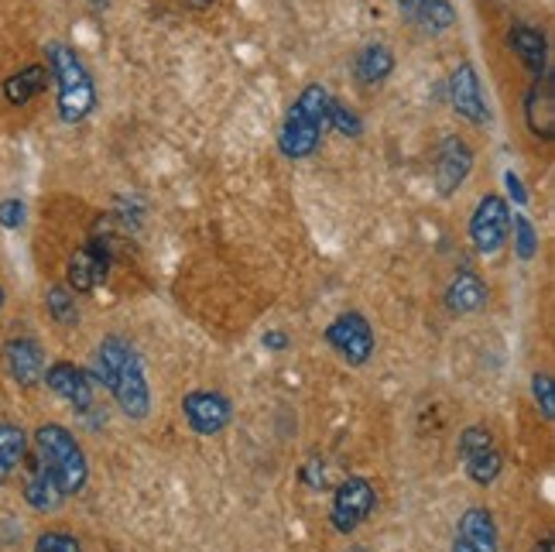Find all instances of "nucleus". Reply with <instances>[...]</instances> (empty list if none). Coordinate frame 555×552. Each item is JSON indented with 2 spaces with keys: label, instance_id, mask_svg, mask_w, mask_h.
Wrapping results in <instances>:
<instances>
[{
  "label": "nucleus",
  "instance_id": "obj_1",
  "mask_svg": "<svg viewBox=\"0 0 555 552\" xmlns=\"http://www.w3.org/2000/svg\"><path fill=\"white\" fill-rule=\"evenodd\" d=\"M90 377L100 381V385L114 395V401L127 419L141 422L152 415V388H147V377H144V360L134 350L131 339L106 336L96 347Z\"/></svg>",
  "mask_w": 555,
  "mask_h": 552
},
{
  "label": "nucleus",
  "instance_id": "obj_2",
  "mask_svg": "<svg viewBox=\"0 0 555 552\" xmlns=\"http://www.w3.org/2000/svg\"><path fill=\"white\" fill-rule=\"evenodd\" d=\"M46 66L55 79V107L62 124H82L96 111V79L87 69L69 46L62 41H49L46 46Z\"/></svg>",
  "mask_w": 555,
  "mask_h": 552
},
{
  "label": "nucleus",
  "instance_id": "obj_3",
  "mask_svg": "<svg viewBox=\"0 0 555 552\" xmlns=\"http://www.w3.org/2000/svg\"><path fill=\"white\" fill-rule=\"evenodd\" d=\"M330 90L323 82H309V87L298 93V100L288 107L282 131H278V147L282 155L298 162L315 155V147L323 144V131H326V114H330Z\"/></svg>",
  "mask_w": 555,
  "mask_h": 552
},
{
  "label": "nucleus",
  "instance_id": "obj_4",
  "mask_svg": "<svg viewBox=\"0 0 555 552\" xmlns=\"http://www.w3.org/2000/svg\"><path fill=\"white\" fill-rule=\"evenodd\" d=\"M35 460L46 466L49 477L59 484L62 498H73L87 487L90 477V463L76 436L59 426V422H46V426L35 429Z\"/></svg>",
  "mask_w": 555,
  "mask_h": 552
},
{
  "label": "nucleus",
  "instance_id": "obj_5",
  "mask_svg": "<svg viewBox=\"0 0 555 552\" xmlns=\"http://www.w3.org/2000/svg\"><path fill=\"white\" fill-rule=\"evenodd\" d=\"M377 508V491L367 477H347L336 487L333 504H330V525L339 536H350L364 525Z\"/></svg>",
  "mask_w": 555,
  "mask_h": 552
},
{
  "label": "nucleus",
  "instance_id": "obj_6",
  "mask_svg": "<svg viewBox=\"0 0 555 552\" xmlns=\"http://www.w3.org/2000/svg\"><path fill=\"white\" fill-rule=\"evenodd\" d=\"M460 460L466 466L469 480L480 487H490L504 471V457L494 442V433L483 426H466L460 433Z\"/></svg>",
  "mask_w": 555,
  "mask_h": 552
},
{
  "label": "nucleus",
  "instance_id": "obj_7",
  "mask_svg": "<svg viewBox=\"0 0 555 552\" xmlns=\"http://www.w3.org/2000/svg\"><path fill=\"white\" fill-rule=\"evenodd\" d=\"M326 344L353 368H364L374 357V330L360 312H339L336 320L326 326Z\"/></svg>",
  "mask_w": 555,
  "mask_h": 552
},
{
  "label": "nucleus",
  "instance_id": "obj_8",
  "mask_svg": "<svg viewBox=\"0 0 555 552\" xmlns=\"http://www.w3.org/2000/svg\"><path fill=\"white\" fill-rule=\"evenodd\" d=\"M511 233V206L504 196L490 193L477 203L474 217H469V241L477 254H498Z\"/></svg>",
  "mask_w": 555,
  "mask_h": 552
},
{
  "label": "nucleus",
  "instance_id": "obj_9",
  "mask_svg": "<svg viewBox=\"0 0 555 552\" xmlns=\"http://www.w3.org/2000/svg\"><path fill=\"white\" fill-rule=\"evenodd\" d=\"M114 268V251L106 241L93 238L90 244H82L73 258H69V268H66V279H69V288L73 292H96L103 282H106V274H111Z\"/></svg>",
  "mask_w": 555,
  "mask_h": 552
},
{
  "label": "nucleus",
  "instance_id": "obj_10",
  "mask_svg": "<svg viewBox=\"0 0 555 552\" xmlns=\"http://www.w3.org/2000/svg\"><path fill=\"white\" fill-rule=\"evenodd\" d=\"M182 415L196 436H217L230 426L233 406H230V398L220 391H189L182 398Z\"/></svg>",
  "mask_w": 555,
  "mask_h": 552
},
{
  "label": "nucleus",
  "instance_id": "obj_11",
  "mask_svg": "<svg viewBox=\"0 0 555 552\" xmlns=\"http://www.w3.org/2000/svg\"><path fill=\"white\" fill-rule=\"evenodd\" d=\"M0 364H4L8 377L17 381L21 388H38L46 381V350H41L38 339L28 336H14L0 350Z\"/></svg>",
  "mask_w": 555,
  "mask_h": 552
},
{
  "label": "nucleus",
  "instance_id": "obj_12",
  "mask_svg": "<svg viewBox=\"0 0 555 552\" xmlns=\"http://www.w3.org/2000/svg\"><path fill=\"white\" fill-rule=\"evenodd\" d=\"M450 103L456 107V114H463L469 124L487 127L490 124V111H487V100H483V87H480V76L474 69V62H460L450 76Z\"/></svg>",
  "mask_w": 555,
  "mask_h": 552
},
{
  "label": "nucleus",
  "instance_id": "obj_13",
  "mask_svg": "<svg viewBox=\"0 0 555 552\" xmlns=\"http://www.w3.org/2000/svg\"><path fill=\"white\" fill-rule=\"evenodd\" d=\"M46 385L52 388V395L69 401L76 412L93 409V377L82 368L69 364V360H55V364L46 368Z\"/></svg>",
  "mask_w": 555,
  "mask_h": 552
},
{
  "label": "nucleus",
  "instance_id": "obj_14",
  "mask_svg": "<svg viewBox=\"0 0 555 552\" xmlns=\"http://www.w3.org/2000/svg\"><path fill=\"white\" fill-rule=\"evenodd\" d=\"M469 168H474V152L463 138H446L436 152V193L446 200L466 182Z\"/></svg>",
  "mask_w": 555,
  "mask_h": 552
},
{
  "label": "nucleus",
  "instance_id": "obj_15",
  "mask_svg": "<svg viewBox=\"0 0 555 552\" xmlns=\"http://www.w3.org/2000/svg\"><path fill=\"white\" fill-rule=\"evenodd\" d=\"M525 124L539 141L555 138V79L539 76L525 93Z\"/></svg>",
  "mask_w": 555,
  "mask_h": 552
},
{
  "label": "nucleus",
  "instance_id": "obj_16",
  "mask_svg": "<svg viewBox=\"0 0 555 552\" xmlns=\"http://www.w3.org/2000/svg\"><path fill=\"white\" fill-rule=\"evenodd\" d=\"M453 552H498V525L487 508H466L453 536Z\"/></svg>",
  "mask_w": 555,
  "mask_h": 552
},
{
  "label": "nucleus",
  "instance_id": "obj_17",
  "mask_svg": "<svg viewBox=\"0 0 555 552\" xmlns=\"http://www.w3.org/2000/svg\"><path fill=\"white\" fill-rule=\"evenodd\" d=\"M507 46L515 49V55L525 62V69L531 76H552V59H548V38L535 25H511Z\"/></svg>",
  "mask_w": 555,
  "mask_h": 552
},
{
  "label": "nucleus",
  "instance_id": "obj_18",
  "mask_svg": "<svg viewBox=\"0 0 555 552\" xmlns=\"http://www.w3.org/2000/svg\"><path fill=\"white\" fill-rule=\"evenodd\" d=\"M487 303H490V292H487V282L477 271H460L450 282V288H446V309H450L453 316L483 312Z\"/></svg>",
  "mask_w": 555,
  "mask_h": 552
},
{
  "label": "nucleus",
  "instance_id": "obj_19",
  "mask_svg": "<svg viewBox=\"0 0 555 552\" xmlns=\"http://www.w3.org/2000/svg\"><path fill=\"white\" fill-rule=\"evenodd\" d=\"M398 11L425 35H442L456 25V11L450 0H398Z\"/></svg>",
  "mask_w": 555,
  "mask_h": 552
},
{
  "label": "nucleus",
  "instance_id": "obj_20",
  "mask_svg": "<svg viewBox=\"0 0 555 552\" xmlns=\"http://www.w3.org/2000/svg\"><path fill=\"white\" fill-rule=\"evenodd\" d=\"M49 66H25V69H17L14 76H8L4 79V87H0V93H4V100L11 103V107H28V103L35 100V97H41L46 93V87H49Z\"/></svg>",
  "mask_w": 555,
  "mask_h": 552
},
{
  "label": "nucleus",
  "instance_id": "obj_21",
  "mask_svg": "<svg viewBox=\"0 0 555 552\" xmlns=\"http://www.w3.org/2000/svg\"><path fill=\"white\" fill-rule=\"evenodd\" d=\"M391 73H395V52L388 46H380V41L360 49L353 59V79L360 87H380Z\"/></svg>",
  "mask_w": 555,
  "mask_h": 552
},
{
  "label": "nucleus",
  "instance_id": "obj_22",
  "mask_svg": "<svg viewBox=\"0 0 555 552\" xmlns=\"http://www.w3.org/2000/svg\"><path fill=\"white\" fill-rule=\"evenodd\" d=\"M25 501L35 508V512H41V515L55 512V508L66 501V498H62V491H59V484L49 477V471L38 460H31V474L25 477Z\"/></svg>",
  "mask_w": 555,
  "mask_h": 552
},
{
  "label": "nucleus",
  "instance_id": "obj_23",
  "mask_svg": "<svg viewBox=\"0 0 555 552\" xmlns=\"http://www.w3.org/2000/svg\"><path fill=\"white\" fill-rule=\"evenodd\" d=\"M28 433L14 422H0V484H8L14 466L28 457Z\"/></svg>",
  "mask_w": 555,
  "mask_h": 552
},
{
  "label": "nucleus",
  "instance_id": "obj_24",
  "mask_svg": "<svg viewBox=\"0 0 555 552\" xmlns=\"http://www.w3.org/2000/svg\"><path fill=\"white\" fill-rule=\"evenodd\" d=\"M46 306H49V316L59 326H76L79 323V309H76V299H73V288L52 285L46 292Z\"/></svg>",
  "mask_w": 555,
  "mask_h": 552
},
{
  "label": "nucleus",
  "instance_id": "obj_25",
  "mask_svg": "<svg viewBox=\"0 0 555 552\" xmlns=\"http://www.w3.org/2000/svg\"><path fill=\"white\" fill-rule=\"evenodd\" d=\"M507 238H515V251H518V258L521 261H531L535 258V251H539V230L531 227L528 217H511V233Z\"/></svg>",
  "mask_w": 555,
  "mask_h": 552
},
{
  "label": "nucleus",
  "instance_id": "obj_26",
  "mask_svg": "<svg viewBox=\"0 0 555 552\" xmlns=\"http://www.w3.org/2000/svg\"><path fill=\"white\" fill-rule=\"evenodd\" d=\"M326 124H333L336 131H339V134H347V138H360V134H364V120L357 117L353 107H347V103H339V100H330Z\"/></svg>",
  "mask_w": 555,
  "mask_h": 552
},
{
  "label": "nucleus",
  "instance_id": "obj_27",
  "mask_svg": "<svg viewBox=\"0 0 555 552\" xmlns=\"http://www.w3.org/2000/svg\"><path fill=\"white\" fill-rule=\"evenodd\" d=\"M531 398H535L542 419L552 422L555 419V381H552V374H545V371L531 374Z\"/></svg>",
  "mask_w": 555,
  "mask_h": 552
},
{
  "label": "nucleus",
  "instance_id": "obj_28",
  "mask_svg": "<svg viewBox=\"0 0 555 552\" xmlns=\"http://www.w3.org/2000/svg\"><path fill=\"white\" fill-rule=\"evenodd\" d=\"M35 552H82V542L69 532H41Z\"/></svg>",
  "mask_w": 555,
  "mask_h": 552
},
{
  "label": "nucleus",
  "instance_id": "obj_29",
  "mask_svg": "<svg viewBox=\"0 0 555 552\" xmlns=\"http://www.w3.org/2000/svg\"><path fill=\"white\" fill-rule=\"evenodd\" d=\"M25 217H28V206L21 203L17 196L0 200V227H4V230H17L21 223H25Z\"/></svg>",
  "mask_w": 555,
  "mask_h": 552
},
{
  "label": "nucleus",
  "instance_id": "obj_30",
  "mask_svg": "<svg viewBox=\"0 0 555 552\" xmlns=\"http://www.w3.org/2000/svg\"><path fill=\"white\" fill-rule=\"evenodd\" d=\"M504 185H507V196L515 200L518 206L528 203V189H525V182H521V176L515 172V168H507V172H504Z\"/></svg>",
  "mask_w": 555,
  "mask_h": 552
},
{
  "label": "nucleus",
  "instance_id": "obj_31",
  "mask_svg": "<svg viewBox=\"0 0 555 552\" xmlns=\"http://www.w3.org/2000/svg\"><path fill=\"white\" fill-rule=\"evenodd\" d=\"M264 347L268 350H285L288 347V336L282 330H271V333H264Z\"/></svg>",
  "mask_w": 555,
  "mask_h": 552
},
{
  "label": "nucleus",
  "instance_id": "obj_32",
  "mask_svg": "<svg viewBox=\"0 0 555 552\" xmlns=\"http://www.w3.org/2000/svg\"><path fill=\"white\" fill-rule=\"evenodd\" d=\"M535 552H555V539H552V536L539 539V542H535Z\"/></svg>",
  "mask_w": 555,
  "mask_h": 552
},
{
  "label": "nucleus",
  "instance_id": "obj_33",
  "mask_svg": "<svg viewBox=\"0 0 555 552\" xmlns=\"http://www.w3.org/2000/svg\"><path fill=\"white\" fill-rule=\"evenodd\" d=\"M185 4H189V8H196V11H203V8L212 4V0H185Z\"/></svg>",
  "mask_w": 555,
  "mask_h": 552
},
{
  "label": "nucleus",
  "instance_id": "obj_34",
  "mask_svg": "<svg viewBox=\"0 0 555 552\" xmlns=\"http://www.w3.org/2000/svg\"><path fill=\"white\" fill-rule=\"evenodd\" d=\"M0 306H4V288H0Z\"/></svg>",
  "mask_w": 555,
  "mask_h": 552
}]
</instances>
